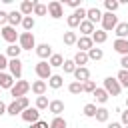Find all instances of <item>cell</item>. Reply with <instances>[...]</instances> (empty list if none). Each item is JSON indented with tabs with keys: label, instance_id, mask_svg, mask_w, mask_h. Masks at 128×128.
Returning <instances> with one entry per match:
<instances>
[{
	"label": "cell",
	"instance_id": "6da1fadb",
	"mask_svg": "<svg viewBox=\"0 0 128 128\" xmlns=\"http://www.w3.org/2000/svg\"><path fill=\"white\" fill-rule=\"evenodd\" d=\"M34 72H36V76L40 78V80H50V76H52V66L48 64V60H40L36 66H34Z\"/></svg>",
	"mask_w": 128,
	"mask_h": 128
},
{
	"label": "cell",
	"instance_id": "7a4b0ae2",
	"mask_svg": "<svg viewBox=\"0 0 128 128\" xmlns=\"http://www.w3.org/2000/svg\"><path fill=\"white\" fill-rule=\"evenodd\" d=\"M28 90H32V84L30 82H26V80H16V84L10 88V94L14 96V100L16 98H22V96H26V92Z\"/></svg>",
	"mask_w": 128,
	"mask_h": 128
},
{
	"label": "cell",
	"instance_id": "3957f363",
	"mask_svg": "<svg viewBox=\"0 0 128 128\" xmlns=\"http://www.w3.org/2000/svg\"><path fill=\"white\" fill-rule=\"evenodd\" d=\"M18 46L22 48V50H36V38H34V34L32 32H22L20 34V38H18Z\"/></svg>",
	"mask_w": 128,
	"mask_h": 128
},
{
	"label": "cell",
	"instance_id": "277c9868",
	"mask_svg": "<svg viewBox=\"0 0 128 128\" xmlns=\"http://www.w3.org/2000/svg\"><path fill=\"white\" fill-rule=\"evenodd\" d=\"M110 96H120V92H122V86H120V82L116 80V78H112V76H108V78H104V86H102Z\"/></svg>",
	"mask_w": 128,
	"mask_h": 128
},
{
	"label": "cell",
	"instance_id": "5b68a950",
	"mask_svg": "<svg viewBox=\"0 0 128 128\" xmlns=\"http://www.w3.org/2000/svg\"><path fill=\"white\" fill-rule=\"evenodd\" d=\"M116 26H118V16H114L112 12H104L102 14V30L110 32V30H116Z\"/></svg>",
	"mask_w": 128,
	"mask_h": 128
},
{
	"label": "cell",
	"instance_id": "8992f818",
	"mask_svg": "<svg viewBox=\"0 0 128 128\" xmlns=\"http://www.w3.org/2000/svg\"><path fill=\"white\" fill-rule=\"evenodd\" d=\"M0 36H2L8 44H14V42L20 38V34L16 32V28H12V26H8V24H6L4 28H0Z\"/></svg>",
	"mask_w": 128,
	"mask_h": 128
},
{
	"label": "cell",
	"instance_id": "52a82bcc",
	"mask_svg": "<svg viewBox=\"0 0 128 128\" xmlns=\"http://www.w3.org/2000/svg\"><path fill=\"white\" fill-rule=\"evenodd\" d=\"M48 16H52L54 20L62 18V16H64V8H62V2H58V0H52V2H48Z\"/></svg>",
	"mask_w": 128,
	"mask_h": 128
},
{
	"label": "cell",
	"instance_id": "ba28073f",
	"mask_svg": "<svg viewBox=\"0 0 128 128\" xmlns=\"http://www.w3.org/2000/svg\"><path fill=\"white\" fill-rule=\"evenodd\" d=\"M8 70H10V74H12L16 80H20V78H22V60H20V58H12V60L8 62Z\"/></svg>",
	"mask_w": 128,
	"mask_h": 128
},
{
	"label": "cell",
	"instance_id": "9c48e42d",
	"mask_svg": "<svg viewBox=\"0 0 128 128\" xmlns=\"http://www.w3.org/2000/svg\"><path fill=\"white\" fill-rule=\"evenodd\" d=\"M20 116H22V120H24V122L34 124V122H38V120H40V110H38V108H26Z\"/></svg>",
	"mask_w": 128,
	"mask_h": 128
},
{
	"label": "cell",
	"instance_id": "30bf717a",
	"mask_svg": "<svg viewBox=\"0 0 128 128\" xmlns=\"http://www.w3.org/2000/svg\"><path fill=\"white\" fill-rule=\"evenodd\" d=\"M36 54H38L40 60H50V56H52L54 52H52V46L44 42V44H38V46H36Z\"/></svg>",
	"mask_w": 128,
	"mask_h": 128
},
{
	"label": "cell",
	"instance_id": "8fae6325",
	"mask_svg": "<svg viewBox=\"0 0 128 128\" xmlns=\"http://www.w3.org/2000/svg\"><path fill=\"white\" fill-rule=\"evenodd\" d=\"M112 46L120 56H128V38H116Z\"/></svg>",
	"mask_w": 128,
	"mask_h": 128
},
{
	"label": "cell",
	"instance_id": "7c38bea8",
	"mask_svg": "<svg viewBox=\"0 0 128 128\" xmlns=\"http://www.w3.org/2000/svg\"><path fill=\"white\" fill-rule=\"evenodd\" d=\"M76 46L80 48V52H88V50H92V48H94L92 36H80L78 42H76Z\"/></svg>",
	"mask_w": 128,
	"mask_h": 128
},
{
	"label": "cell",
	"instance_id": "4fadbf2b",
	"mask_svg": "<svg viewBox=\"0 0 128 128\" xmlns=\"http://www.w3.org/2000/svg\"><path fill=\"white\" fill-rule=\"evenodd\" d=\"M14 84H16V80H14V76H12L10 72H0V88L10 90Z\"/></svg>",
	"mask_w": 128,
	"mask_h": 128
},
{
	"label": "cell",
	"instance_id": "5bb4252c",
	"mask_svg": "<svg viewBox=\"0 0 128 128\" xmlns=\"http://www.w3.org/2000/svg\"><path fill=\"white\" fill-rule=\"evenodd\" d=\"M22 20H24V16H22L20 10H12V12H8V26L16 28L18 24H22Z\"/></svg>",
	"mask_w": 128,
	"mask_h": 128
},
{
	"label": "cell",
	"instance_id": "9a60e30c",
	"mask_svg": "<svg viewBox=\"0 0 128 128\" xmlns=\"http://www.w3.org/2000/svg\"><path fill=\"white\" fill-rule=\"evenodd\" d=\"M34 6H36V0H22V4H20L22 16H32L34 14Z\"/></svg>",
	"mask_w": 128,
	"mask_h": 128
},
{
	"label": "cell",
	"instance_id": "2e32d148",
	"mask_svg": "<svg viewBox=\"0 0 128 128\" xmlns=\"http://www.w3.org/2000/svg\"><path fill=\"white\" fill-rule=\"evenodd\" d=\"M74 78H76V82H88L90 80V70L86 68V66H82V68H76V72H74Z\"/></svg>",
	"mask_w": 128,
	"mask_h": 128
},
{
	"label": "cell",
	"instance_id": "e0dca14e",
	"mask_svg": "<svg viewBox=\"0 0 128 128\" xmlns=\"http://www.w3.org/2000/svg\"><path fill=\"white\" fill-rule=\"evenodd\" d=\"M86 20H90L92 24L102 22V12H100L98 8H88V10H86Z\"/></svg>",
	"mask_w": 128,
	"mask_h": 128
},
{
	"label": "cell",
	"instance_id": "ac0fdd59",
	"mask_svg": "<svg viewBox=\"0 0 128 128\" xmlns=\"http://www.w3.org/2000/svg\"><path fill=\"white\" fill-rule=\"evenodd\" d=\"M46 88H48V84H46L44 80H34V82H32V92H34L36 96H44Z\"/></svg>",
	"mask_w": 128,
	"mask_h": 128
},
{
	"label": "cell",
	"instance_id": "d6986e66",
	"mask_svg": "<svg viewBox=\"0 0 128 128\" xmlns=\"http://www.w3.org/2000/svg\"><path fill=\"white\" fill-rule=\"evenodd\" d=\"M48 110H50L54 116H60V114L64 112V102H62V100H50Z\"/></svg>",
	"mask_w": 128,
	"mask_h": 128
},
{
	"label": "cell",
	"instance_id": "ffe728a7",
	"mask_svg": "<svg viewBox=\"0 0 128 128\" xmlns=\"http://www.w3.org/2000/svg\"><path fill=\"white\" fill-rule=\"evenodd\" d=\"M94 24L90 22V20H82L80 22V32H82V36H92L94 34Z\"/></svg>",
	"mask_w": 128,
	"mask_h": 128
},
{
	"label": "cell",
	"instance_id": "44dd1931",
	"mask_svg": "<svg viewBox=\"0 0 128 128\" xmlns=\"http://www.w3.org/2000/svg\"><path fill=\"white\" fill-rule=\"evenodd\" d=\"M108 40V32H104L102 28L100 30H94V34H92V42L94 44H104Z\"/></svg>",
	"mask_w": 128,
	"mask_h": 128
},
{
	"label": "cell",
	"instance_id": "7402d4cb",
	"mask_svg": "<svg viewBox=\"0 0 128 128\" xmlns=\"http://www.w3.org/2000/svg\"><path fill=\"white\" fill-rule=\"evenodd\" d=\"M20 52H22V48L18 46V44H8L6 46V56L12 60V58H20Z\"/></svg>",
	"mask_w": 128,
	"mask_h": 128
},
{
	"label": "cell",
	"instance_id": "603a6c76",
	"mask_svg": "<svg viewBox=\"0 0 128 128\" xmlns=\"http://www.w3.org/2000/svg\"><path fill=\"white\" fill-rule=\"evenodd\" d=\"M72 60L76 62V66H78V68H82L84 64H88V60H90V58H88V52H80V50H78V52L74 54V58H72Z\"/></svg>",
	"mask_w": 128,
	"mask_h": 128
},
{
	"label": "cell",
	"instance_id": "cb8c5ba5",
	"mask_svg": "<svg viewBox=\"0 0 128 128\" xmlns=\"http://www.w3.org/2000/svg\"><path fill=\"white\" fill-rule=\"evenodd\" d=\"M94 98H96L98 104H106L108 98H110V94H108L104 88H96V90H94Z\"/></svg>",
	"mask_w": 128,
	"mask_h": 128
},
{
	"label": "cell",
	"instance_id": "d4e9b609",
	"mask_svg": "<svg viewBox=\"0 0 128 128\" xmlns=\"http://www.w3.org/2000/svg\"><path fill=\"white\" fill-rule=\"evenodd\" d=\"M62 40H64V44H66V46H74V44L78 42V36H76V32H74V30H68V32H64Z\"/></svg>",
	"mask_w": 128,
	"mask_h": 128
},
{
	"label": "cell",
	"instance_id": "484cf974",
	"mask_svg": "<svg viewBox=\"0 0 128 128\" xmlns=\"http://www.w3.org/2000/svg\"><path fill=\"white\" fill-rule=\"evenodd\" d=\"M62 84H64V78H62L60 74H52V76H50V80H48V86H50V88H54V90L62 88Z\"/></svg>",
	"mask_w": 128,
	"mask_h": 128
},
{
	"label": "cell",
	"instance_id": "4316f807",
	"mask_svg": "<svg viewBox=\"0 0 128 128\" xmlns=\"http://www.w3.org/2000/svg\"><path fill=\"white\" fill-rule=\"evenodd\" d=\"M94 118H96V122H108V118H110V110L102 106V108L96 110V116H94Z\"/></svg>",
	"mask_w": 128,
	"mask_h": 128
},
{
	"label": "cell",
	"instance_id": "83f0119b",
	"mask_svg": "<svg viewBox=\"0 0 128 128\" xmlns=\"http://www.w3.org/2000/svg\"><path fill=\"white\" fill-rule=\"evenodd\" d=\"M114 34H116L118 38H128V22H118Z\"/></svg>",
	"mask_w": 128,
	"mask_h": 128
},
{
	"label": "cell",
	"instance_id": "f1b7e54d",
	"mask_svg": "<svg viewBox=\"0 0 128 128\" xmlns=\"http://www.w3.org/2000/svg\"><path fill=\"white\" fill-rule=\"evenodd\" d=\"M48 64H50L52 68H62V66H64V58H62V54H52L50 60H48Z\"/></svg>",
	"mask_w": 128,
	"mask_h": 128
},
{
	"label": "cell",
	"instance_id": "f546056e",
	"mask_svg": "<svg viewBox=\"0 0 128 128\" xmlns=\"http://www.w3.org/2000/svg\"><path fill=\"white\" fill-rule=\"evenodd\" d=\"M34 26H36V20H34L32 16H24V20H22V28H24V32H32Z\"/></svg>",
	"mask_w": 128,
	"mask_h": 128
},
{
	"label": "cell",
	"instance_id": "4dcf8cb0",
	"mask_svg": "<svg viewBox=\"0 0 128 128\" xmlns=\"http://www.w3.org/2000/svg\"><path fill=\"white\" fill-rule=\"evenodd\" d=\"M102 56H104V52H102V48H92V50H88V58L90 60H94V62H98V60H102Z\"/></svg>",
	"mask_w": 128,
	"mask_h": 128
},
{
	"label": "cell",
	"instance_id": "1f68e13d",
	"mask_svg": "<svg viewBox=\"0 0 128 128\" xmlns=\"http://www.w3.org/2000/svg\"><path fill=\"white\" fill-rule=\"evenodd\" d=\"M96 110H98V106H96L94 102H90V104H86V106H84V110H82V112H84V116H86V118H94V116H96Z\"/></svg>",
	"mask_w": 128,
	"mask_h": 128
},
{
	"label": "cell",
	"instance_id": "d6a6232c",
	"mask_svg": "<svg viewBox=\"0 0 128 128\" xmlns=\"http://www.w3.org/2000/svg\"><path fill=\"white\" fill-rule=\"evenodd\" d=\"M50 128H68V122L62 116H54L52 122H50Z\"/></svg>",
	"mask_w": 128,
	"mask_h": 128
},
{
	"label": "cell",
	"instance_id": "836d02e7",
	"mask_svg": "<svg viewBox=\"0 0 128 128\" xmlns=\"http://www.w3.org/2000/svg\"><path fill=\"white\" fill-rule=\"evenodd\" d=\"M104 8H106V12H116L118 8H120V2L118 0H104Z\"/></svg>",
	"mask_w": 128,
	"mask_h": 128
},
{
	"label": "cell",
	"instance_id": "e575fe53",
	"mask_svg": "<svg viewBox=\"0 0 128 128\" xmlns=\"http://www.w3.org/2000/svg\"><path fill=\"white\" fill-rule=\"evenodd\" d=\"M6 114H10V116H16V114H22V108H20V104L16 102V100H12L10 104H8V112Z\"/></svg>",
	"mask_w": 128,
	"mask_h": 128
},
{
	"label": "cell",
	"instance_id": "d590c367",
	"mask_svg": "<svg viewBox=\"0 0 128 128\" xmlns=\"http://www.w3.org/2000/svg\"><path fill=\"white\" fill-rule=\"evenodd\" d=\"M46 14H48V6L42 4V2H36V6H34V16H46Z\"/></svg>",
	"mask_w": 128,
	"mask_h": 128
},
{
	"label": "cell",
	"instance_id": "8d00e7d4",
	"mask_svg": "<svg viewBox=\"0 0 128 128\" xmlns=\"http://www.w3.org/2000/svg\"><path fill=\"white\" fill-rule=\"evenodd\" d=\"M68 92L70 94H80V92H84V86H82V82H70V86H68Z\"/></svg>",
	"mask_w": 128,
	"mask_h": 128
},
{
	"label": "cell",
	"instance_id": "74e56055",
	"mask_svg": "<svg viewBox=\"0 0 128 128\" xmlns=\"http://www.w3.org/2000/svg\"><path fill=\"white\" fill-rule=\"evenodd\" d=\"M116 80L120 82L122 88H128V70H120L118 76H116Z\"/></svg>",
	"mask_w": 128,
	"mask_h": 128
},
{
	"label": "cell",
	"instance_id": "f35d334b",
	"mask_svg": "<svg viewBox=\"0 0 128 128\" xmlns=\"http://www.w3.org/2000/svg\"><path fill=\"white\" fill-rule=\"evenodd\" d=\"M66 22H68V26H70V30H72V28H78L82 20H80V18H78V16H76V14L72 12V14H70V16L66 18Z\"/></svg>",
	"mask_w": 128,
	"mask_h": 128
},
{
	"label": "cell",
	"instance_id": "ab89813d",
	"mask_svg": "<svg viewBox=\"0 0 128 128\" xmlns=\"http://www.w3.org/2000/svg\"><path fill=\"white\" fill-rule=\"evenodd\" d=\"M62 68H64V72H66V74H74L78 66H76V62H74V60H64V66H62Z\"/></svg>",
	"mask_w": 128,
	"mask_h": 128
},
{
	"label": "cell",
	"instance_id": "60d3db41",
	"mask_svg": "<svg viewBox=\"0 0 128 128\" xmlns=\"http://www.w3.org/2000/svg\"><path fill=\"white\" fill-rule=\"evenodd\" d=\"M48 106H50V102H48L46 96H38V98H36V108H38V110H46Z\"/></svg>",
	"mask_w": 128,
	"mask_h": 128
},
{
	"label": "cell",
	"instance_id": "b9f144b4",
	"mask_svg": "<svg viewBox=\"0 0 128 128\" xmlns=\"http://www.w3.org/2000/svg\"><path fill=\"white\" fill-rule=\"evenodd\" d=\"M82 86H84V92H90V94H94V90H96V88H98V86H96V82H94V80H88V82H84V84H82Z\"/></svg>",
	"mask_w": 128,
	"mask_h": 128
},
{
	"label": "cell",
	"instance_id": "7bdbcfd3",
	"mask_svg": "<svg viewBox=\"0 0 128 128\" xmlns=\"http://www.w3.org/2000/svg\"><path fill=\"white\" fill-rule=\"evenodd\" d=\"M16 102L20 104V108H22V112H24L26 108H30V100H28V96H22V98H16Z\"/></svg>",
	"mask_w": 128,
	"mask_h": 128
},
{
	"label": "cell",
	"instance_id": "ee69618b",
	"mask_svg": "<svg viewBox=\"0 0 128 128\" xmlns=\"http://www.w3.org/2000/svg\"><path fill=\"white\" fill-rule=\"evenodd\" d=\"M8 62H10L8 56H6V54H0V72H4V70L8 68Z\"/></svg>",
	"mask_w": 128,
	"mask_h": 128
},
{
	"label": "cell",
	"instance_id": "f6af8a7d",
	"mask_svg": "<svg viewBox=\"0 0 128 128\" xmlns=\"http://www.w3.org/2000/svg\"><path fill=\"white\" fill-rule=\"evenodd\" d=\"M74 14H76L80 20H86V8H82V6H80V8H76V10H74Z\"/></svg>",
	"mask_w": 128,
	"mask_h": 128
},
{
	"label": "cell",
	"instance_id": "bcb514c9",
	"mask_svg": "<svg viewBox=\"0 0 128 128\" xmlns=\"http://www.w3.org/2000/svg\"><path fill=\"white\" fill-rule=\"evenodd\" d=\"M8 24V12H4V10H0V26L4 28Z\"/></svg>",
	"mask_w": 128,
	"mask_h": 128
},
{
	"label": "cell",
	"instance_id": "7dc6e473",
	"mask_svg": "<svg viewBox=\"0 0 128 128\" xmlns=\"http://www.w3.org/2000/svg\"><path fill=\"white\" fill-rule=\"evenodd\" d=\"M30 128H50V124H48V122H44V120H38V122L30 124Z\"/></svg>",
	"mask_w": 128,
	"mask_h": 128
},
{
	"label": "cell",
	"instance_id": "c3c4849f",
	"mask_svg": "<svg viewBox=\"0 0 128 128\" xmlns=\"http://www.w3.org/2000/svg\"><path fill=\"white\" fill-rule=\"evenodd\" d=\"M120 120H122L124 126H128V108H126L124 112H120Z\"/></svg>",
	"mask_w": 128,
	"mask_h": 128
},
{
	"label": "cell",
	"instance_id": "681fc988",
	"mask_svg": "<svg viewBox=\"0 0 128 128\" xmlns=\"http://www.w3.org/2000/svg\"><path fill=\"white\" fill-rule=\"evenodd\" d=\"M66 4H68L70 8H74V10L80 8V0H66Z\"/></svg>",
	"mask_w": 128,
	"mask_h": 128
},
{
	"label": "cell",
	"instance_id": "f907efd6",
	"mask_svg": "<svg viewBox=\"0 0 128 128\" xmlns=\"http://www.w3.org/2000/svg\"><path fill=\"white\" fill-rule=\"evenodd\" d=\"M120 66H122V70H128V56L120 58Z\"/></svg>",
	"mask_w": 128,
	"mask_h": 128
},
{
	"label": "cell",
	"instance_id": "816d5d0a",
	"mask_svg": "<svg viewBox=\"0 0 128 128\" xmlns=\"http://www.w3.org/2000/svg\"><path fill=\"white\" fill-rule=\"evenodd\" d=\"M6 112H8V104H4V102H2V98H0V116H4Z\"/></svg>",
	"mask_w": 128,
	"mask_h": 128
},
{
	"label": "cell",
	"instance_id": "f5cc1de1",
	"mask_svg": "<svg viewBox=\"0 0 128 128\" xmlns=\"http://www.w3.org/2000/svg\"><path fill=\"white\" fill-rule=\"evenodd\" d=\"M108 128H122V122H110Z\"/></svg>",
	"mask_w": 128,
	"mask_h": 128
},
{
	"label": "cell",
	"instance_id": "db71d44e",
	"mask_svg": "<svg viewBox=\"0 0 128 128\" xmlns=\"http://www.w3.org/2000/svg\"><path fill=\"white\" fill-rule=\"evenodd\" d=\"M126 108H128V96H126Z\"/></svg>",
	"mask_w": 128,
	"mask_h": 128
},
{
	"label": "cell",
	"instance_id": "11a10c76",
	"mask_svg": "<svg viewBox=\"0 0 128 128\" xmlns=\"http://www.w3.org/2000/svg\"><path fill=\"white\" fill-rule=\"evenodd\" d=\"M0 96H2V88H0Z\"/></svg>",
	"mask_w": 128,
	"mask_h": 128
},
{
	"label": "cell",
	"instance_id": "9f6ffc18",
	"mask_svg": "<svg viewBox=\"0 0 128 128\" xmlns=\"http://www.w3.org/2000/svg\"><path fill=\"white\" fill-rule=\"evenodd\" d=\"M124 128H128V126H124Z\"/></svg>",
	"mask_w": 128,
	"mask_h": 128
}]
</instances>
